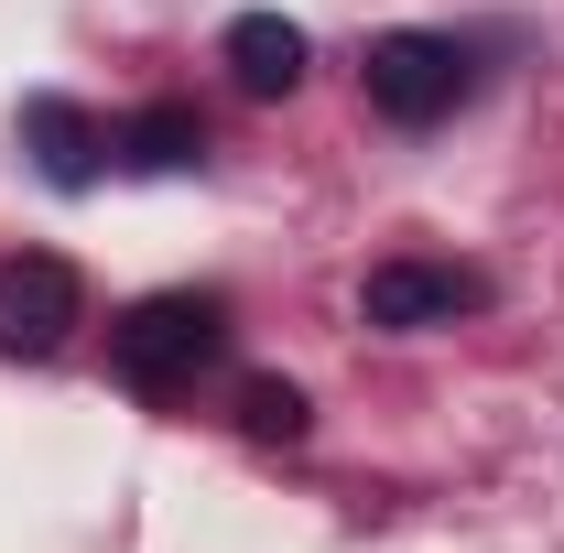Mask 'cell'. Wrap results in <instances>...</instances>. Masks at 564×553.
<instances>
[{
  "mask_svg": "<svg viewBox=\"0 0 564 553\" xmlns=\"http://www.w3.org/2000/svg\"><path fill=\"white\" fill-rule=\"evenodd\" d=\"M217 347H228V304L217 293H141L131 315L109 326V358H120L131 391H185Z\"/></svg>",
  "mask_w": 564,
  "mask_h": 553,
  "instance_id": "6da1fadb",
  "label": "cell"
},
{
  "mask_svg": "<svg viewBox=\"0 0 564 553\" xmlns=\"http://www.w3.org/2000/svg\"><path fill=\"white\" fill-rule=\"evenodd\" d=\"M358 87H369L380 120L423 131V120H445V109L467 98V44H456V33H380L369 66H358Z\"/></svg>",
  "mask_w": 564,
  "mask_h": 553,
  "instance_id": "7a4b0ae2",
  "label": "cell"
},
{
  "mask_svg": "<svg viewBox=\"0 0 564 553\" xmlns=\"http://www.w3.org/2000/svg\"><path fill=\"white\" fill-rule=\"evenodd\" d=\"M87 315V282L55 250H11L0 261V358H55Z\"/></svg>",
  "mask_w": 564,
  "mask_h": 553,
  "instance_id": "3957f363",
  "label": "cell"
},
{
  "mask_svg": "<svg viewBox=\"0 0 564 553\" xmlns=\"http://www.w3.org/2000/svg\"><path fill=\"white\" fill-rule=\"evenodd\" d=\"M467 304H489V282H478V272H456V261H380V272L358 282V326H380V337L456 326Z\"/></svg>",
  "mask_w": 564,
  "mask_h": 553,
  "instance_id": "277c9868",
  "label": "cell"
},
{
  "mask_svg": "<svg viewBox=\"0 0 564 553\" xmlns=\"http://www.w3.org/2000/svg\"><path fill=\"white\" fill-rule=\"evenodd\" d=\"M217 55H228V76H239L250 98H293V87H304V66H315L304 22H282V11H239Z\"/></svg>",
  "mask_w": 564,
  "mask_h": 553,
  "instance_id": "5b68a950",
  "label": "cell"
},
{
  "mask_svg": "<svg viewBox=\"0 0 564 553\" xmlns=\"http://www.w3.org/2000/svg\"><path fill=\"white\" fill-rule=\"evenodd\" d=\"M22 152H33V163H44V185H98V120H87V109H76V98H55V87H44V98H22Z\"/></svg>",
  "mask_w": 564,
  "mask_h": 553,
  "instance_id": "8992f818",
  "label": "cell"
},
{
  "mask_svg": "<svg viewBox=\"0 0 564 553\" xmlns=\"http://www.w3.org/2000/svg\"><path fill=\"white\" fill-rule=\"evenodd\" d=\"M120 163H131V174H196V163H207V120H196L185 98H152V109L120 120Z\"/></svg>",
  "mask_w": 564,
  "mask_h": 553,
  "instance_id": "52a82bcc",
  "label": "cell"
},
{
  "mask_svg": "<svg viewBox=\"0 0 564 553\" xmlns=\"http://www.w3.org/2000/svg\"><path fill=\"white\" fill-rule=\"evenodd\" d=\"M304 423H315V402H304L282 369L239 380V434H261V445H304Z\"/></svg>",
  "mask_w": 564,
  "mask_h": 553,
  "instance_id": "ba28073f",
  "label": "cell"
}]
</instances>
